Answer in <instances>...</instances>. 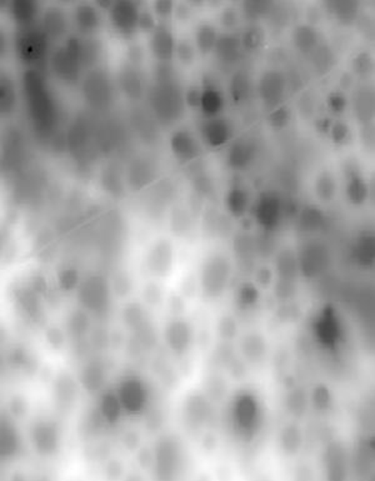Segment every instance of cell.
I'll use <instances>...</instances> for the list:
<instances>
[{
    "label": "cell",
    "instance_id": "cell-9",
    "mask_svg": "<svg viewBox=\"0 0 375 481\" xmlns=\"http://www.w3.org/2000/svg\"><path fill=\"white\" fill-rule=\"evenodd\" d=\"M200 135L204 143L213 149L227 145L233 137V126L222 115L214 118H205L200 126Z\"/></svg>",
    "mask_w": 375,
    "mask_h": 481
},
{
    "label": "cell",
    "instance_id": "cell-7",
    "mask_svg": "<svg viewBox=\"0 0 375 481\" xmlns=\"http://www.w3.org/2000/svg\"><path fill=\"white\" fill-rule=\"evenodd\" d=\"M140 8L134 1H115L108 9L109 20L114 30L125 38L139 32Z\"/></svg>",
    "mask_w": 375,
    "mask_h": 481
},
{
    "label": "cell",
    "instance_id": "cell-28",
    "mask_svg": "<svg viewBox=\"0 0 375 481\" xmlns=\"http://www.w3.org/2000/svg\"><path fill=\"white\" fill-rule=\"evenodd\" d=\"M327 9L343 25H352L358 20L359 4L355 1H330Z\"/></svg>",
    "mask_w": 375,
    "mask_h": 481
},
{
    "label": "cell",
    "instance_id": "cell-31",
    "mask_svg": "<svg viewBox=\"0 0 375 481\" xmlns=\"http://www.w3.org/2000/svg\"><path fill=\"white\" fill-rule=\"evenodd\" d=\"M309 57L312 60V68L318 74L329 73L336 64V54L329 46L325 44H320Z\"/></svg>",
    "mask_w": 375,
    "mask_h": 481
},
{
    "label": "cell",
    "instance_id": "cell-40",
    "mask_svg": "<svg viewBox=\"0 0 375 481\" xmlns=\"http://www.w3.org/2000/svg\"><path fill=\"white\" fill-rule=\"evenodd\" d=\"M329 137L333 143L338 147H341V145H346L350 142L352 130H350L347 123H344V121H333L329 130Z\"/></svg>",
    "mask_w": 375,
    "mask_h": 481
},
{
    "label": "cell",
    "instance_id": "cell-6",
    "mask_svg": "<svg viewBox=\"0 0 375 481\" xmlns=\"http://www.w3.org/2000/svg\"><path fill=\"white\" fill-rule=\"evenodd\" d=\"M256 90L261 102L269 109H274L284 102L288 79L278 69H269L259 76Z\"/></svg>",
    "mask_w": 375,
    "mask_h": 481
},
{
    "label": "cell",
    "instance_id": "cell-33",
    "mask_svg": "<svg viewBox=\"0 0 375 481\" xmlns=\"http://www.w3.org/2000/svg\"><path fill=\"white\" fill-rule=\"evenodd\" d=\"M171 264V248L168 243H159L150 252L149 265L150 268L158 273H166Z\"/></svg>",
    "mask_w": 375,
    "mask_h": 481
},
{
    "label": "cell",
    "instance_id": "cell-27",
    "mask_svg": "<svg viewBox=\"0 0 375 481\" xmlns=\"http://www.w3.org/2000/svg\"><path fill=\"white\" fill-rule=\"evenodd\" d=\"M80 43H81V57H83V63L86 65V72L91 69L99 68L98 65L102 60L103 52H104L102 41L93 35V36H80Z\"/></svg>",
    "mask_w": 375,
    "mask_h": 481
},
{
    "label": "cell",
    "instance_id": "cell-19",
    "mask_svg": "<svg viewBox=\"0 0 375 481\" xmlns=\"http://www.w3.org/2000/svg\"><path fill=\"white\" fill-rule=\"evenodd\" d=\"M293 46L303 55H310L320 46V35L310 24H301L291 34Z\"/></svg>",
    "mask_w": 375,
    "mask_h": 481
},
{
    "label": "cell",
    "instance_id": "cell-21",
    "mask_svg": "<svg viewBox=\"0 0 375 481\" xmlns=\"http://www.w3.org/2000/svg\"><path fill=\"white\" fill-rule=\"evenodd\" d=\"M9 14L19 28H25L37 24L39 18V6L34 1H13L9 4Z\"/></svg>",
    "mask_w": 375,
    "mask_h": 481
},
{
    "label": "cell",
    "instance_id": "cell-34",
    "mask_svg": "<svg viewBox=\"0 0 375 481\" xmlns=\"http://www.w3.org/2000/svg\"><path fill=\"white\" fill-rule=\"evenodd\" d=\"M315 194L322 201H330L336 194V180L330 172H322L314 184Z\"/></svg>",
    "mask_w": 375,
    "mask_h": 481
},
{
    "label": "cell",
    "instance_id": "cell-45",
    "mask_svg": "<svg viewBox=\"0 0 375 481\" xmlns=\"http://www.w3.org/2000/svg\"><path fill=\"white\" fill-rule=\"evenodd\" d=\"M221 23H222L223 27L225 29H233L238 25L239 23V14L234 8L229 6V8H225L223 11L222 14H221Z\"/></svg>",
    "mask_w": 375,
    "mask_h": 481
},
{
    "label": "cell",
    "instance_id": "cell-32",
    "mask_svg": "<svg viewBox=\"0 0 375 481\" xmlns=\"http://www.w3.org/2000/svg\"><path fill=\"white\" fill-rule=\"evenodd\" d=\"M134 128L138 134L145 140H153L157 135L155 123H158L154 118L153 114L149 111L148 114L144 110H136V113L131 118ZM159 124V123H158Z\"/></svg>",
    "mask_w": 375,
    "mask_h": 481
},
{
    "label": "cell",
    "instance_id": "cell-15",
    "mask_svg": "<svg viewBox=\"0 0 375 481\" xmlns=\"http://www.w3.org/2000/svg\"><path fill=\"white\" fill-rule=\"evenodd\" d=\"M158 177L157 166L148 158H137L126 169L125 182L133 190H140L155 182Z\"/></svg>",
    "mask_w": 375,
    "mask_h": 481
},
{
    "label": "cell",
    "instance_id": "cell-26",
    "mask_svg": "<svg viewBox=\"0 0 375 481\" xmlns=\"http://www.w3.org/2000/svg\"><path fill=\"white\" fill-rule=\"evenodd\" d=\"M256 214L263 224L273 225L280 214V201L278 195L272 191L263 193L258 201V210Z\"/></svg>",
    "mask_w": 375,
    "mask_h": 481
},
{
    "label": "cell",
    "instance_id": "cell-2",
    "mask_svg": "<svg viewBox=\"0 0 375 481\" xmlns=\"http://www.w3.org/2000/svg\"><path fill=\"white\" fill-rule=\"evenodd\" d=\"M23 93L27 110L35 132L49 137L57 126L58 105L46 79L38 69H29L23 76Z\"/></svg>",
    "mask_w": 375,
    "mask_h": 481
},
{
    "label": "cell",
    "instance_id": "cell-44",
    "mask_svg": "<svg viewBox=\"0 0 375 481\" xmlns=\"http://www.w3.org/2000/svg\"><path fill=\"white\" fill-rule=\"evenodd\" d=\"M174 8H176V4L171 1H165V0L155 1L154 3V14H155V17L164 20V19H168L171 15H174Z\"/></svg>",
    "mask_w": 375,
    "mask_h": 481
},
{
    "label": "cell",
    "instance_id": "cell-20",
    "mask_svg": "<svg viewBox=\"0 0 375 481\" xmlns=\"http://www.w3.org/2000/svg\"><path fill=\"white\" fill-rule=\"evenodd\" d=\"M253 92H254V86L249 75L243 70L234 73L229 81V95L232 97L233 103L237 105L248 103L253 95Z\"/></svg>",
    "mask_w": 375,
    "mask_h": 481
},
{
    "label": "cell",
    "instance_id": "cell-11",
    "mask_svg": "<svg viewBox=\"0 0 375 481\" xmlns=\"http://www.w3.org/2000/svg\"><path fill=\"white\" fill-rule=\"evenodd\" d=\"M117 84L120 92L133 102L140 100L148 92L142 72L134 64L128 63L121 67L117 78Z\"/></svg>",
    "mask_w": 375,
    "mask_h": 481
},
{
    "label": "cell",
    "instance_id": "cell-14",
    "mask_svg": "<svg viewBox=\"0 0 375 481\" xmlns=\"http://www.w3.org/2000/svg\"><path fill=\"white\" fill-rule=\"evenodd\" d=\"M86 119H79L72 126L68 135L69 149L80 159L88 158L94 147V134Z\"/></svg>",
    "mask_w": 375,
    "mask_h": 481
},
{
    "label": "cell",
    "instance_id": "cell-37",
    "mask_svg": "<svg viewBox=\"0 0 375 481\" xmlns=\"http://www.w3.org/2000/svg\"><path fill=\"white\" fill-rule=\"evenodd\" d=\"M197 55H198V50L192 41H188V39L176 41L174 57L182 65H185V67L192 65L195 62Z\"/></svg>",
    "mask_w": 375,
    "mask_h": 481
},
{
    "label": "cell",
    "instance_id": "cell-24",
    "mask_svg": "<svg viewBox=\"0 0 375 481\" xmlns=\"http://www.w3.org/2000/svg\"><path fill=\"white\" fill-rule=\"evenodd\" d=\"M17 86L9 74H1L0 78V110L4 116H9L17 108Z\"/></svg>",
    "mask_w": 375,
    "mask_h": 481
},
{
    "label": "cell",
    "instance_id": "cell-43",
    "mask_svg": "<svg viewBox=\"0 0 375 481\" xmlns=\"http://www.w3.org/2000/svg\"><path fill=\"white\" fill-rule=\"evenodd\" d=\"M158 20L154 12L147 11V9H142L140 11V15H139V24H138V29L139 32L143 33H149L152 34L155 28L158 27Z\"/></svg>",
    "mask_w": 375,
    "mask_h": 481
},
{
    "label": "cell",
    "instance_id": "cell-3",
    "mask_svg": "<svg viewBox=\"0 0 375 481\" xmlns=\"http://www.w3.org/2000/svg\"><path fill=\"white\" fill-rule=\"evenodd\" d=\"M51 73L67 86L79 84L86 73L81 57L80 36H68L62 46L55 48L49 57Z\"/></svg>",
    "mask_w": 375,
    "mask_h": 481
},
{
    "label": "cell",
    "instance_id": "cell-47",
    "mask_svg": "<svg viewBox=\"0 0 375 481\" xmlns=\"http://www.w3.org/2000/svg\"><path fill=\"white\" fill-rule=\"evenodd\" d=\"M322 220V215L318 209L315 208H307L303 212V223L307 226H317Z\"/></svg>",
    "mask_w": 375,
    "mask_h": 481
},
{
    "label": "cell",
    "instance_id": "cell-25",
    "mask_svg": "<svg viewBox=\"0 0 375 481\" xmlns=\"http://www.w3.org/2000/svg\"><path fill=\"white\" fill-rule=\"evenodd\" d=\"M219 33L214 25L211 24H200L195 30L194 35V46L202 55H208L214 53L216 41L219 39Z\"/></svg>",
    "mask_w": 375,
    "mask_h": 481
},
{
    "label": "cell",
    "instance_id": "cell-8",
    "mask_svg": "<svg viewBox=\"0 0 375 481\" xmlns=\"http://www.w3.org/2000/svg\"><path fill=\"white\" fill-rule=\"evenodd\" d=\"M176 41L168 24L160 22L150 34L149 49L158 64H171L176 53Z\"/></svg>",
    "mask_w": 375,
    "mask_h": 481
},
{
    "label": "cell",
    "instance_id": "cell-42",
    "mask_svg": "<svg viewBox=\"0 0 375 481\" xmlns=\"http://www.w3.org/2000/svg\"><path fill=\"white\" fill-rule=\"evenodd\" d=\"M327 105L333 114H343L348 108L347 97L341 92H331L327 97Z\"/></svg>",
    "mask_w": 375,
    "mask_h": 481
},
{
    "label": "cell",
    "instance_id": "cell-22",
    "mask_svg": "<svg viewBox=\"0 0 375 481\" xmlns=\"http://www.w3.org/2000/svg\"><path fill=\"white\" fill-rule=\"evenodd\" d=\"M355 118L362 123H369L374 115V93L368 86L359 88L353 99Z\"/></svg>",
    "mask_w": 375,
    "mask_h": 481
},
{
    "label": "cell",
    "instance_id": "cell-12",
    "mask_svg": "<svg viewBox=\"0 0 375 481\" xmlns=\"http://www.w3.org/2000/svg\"><path fill=\"white\" fill-rule=\"evenodd\" d=\"M39 25L51 41H63L68 38V15L59 6L46 8L41 13Z\"/></svg>",
    "mask_w": 375,
    "mask_h": 481
},
{
    "label": "cell",
    "instance_id": "cell-39",
    "mask_svg": "<svg viewBox=\"0 0 375 481\" xmlns=\"http://www.w3.org/2000/svg\"><path fill=\"white\" fill-rule=\"evenodd\" d=\"M290 121H291V110L284 104L274 108L268 115V123L275 130H283L289 126Z\"/></svg>",
    "mask_w": 375,
    "mask_h": 481
},
{
    "label": "cell",
    "instance_id": "cell-18",
    "mask_svg": "<svg viewBox=\"0 0 375 481\" xmlns=\"http://www.w3.org/2000/svg\"><path fill=\"white\" fill-rule=\"evenodd\" d=\"M225 107V97L221 88L211 83L205 81L202 86V97H200L199 109L205 118H214L222 115Z\"/></svg>",
    "mask_w": 375,
    "mask_h": 481
},
{
    "label": "cell",
    "instance_id": "cell-17",
    "mask_svg": "<svg viewBox=\"0 0 375 481\" xmlns=\"http://www.w3.org/2000/svg\"><path fill=\"white\" fill-rule=\"evenodd\" d=\"M243 53L244 50L240 41V35L234 34L232 32L219 35L214 54L221 63L234 65L242 59Z\"/></svg>",
    "mask_w": 375,
    "mask_h": 481
},
{
    "label": "cell",
    "instance_id": "cell-30",
    "mask_svg": "<svg viewBox=\"0 0 375 481\" xmlns=\"http://www.w3.org/2000/svg\"><path fill=\"white\" fill-rule=\"evenodd\" d=\"M240 41L244 52L256 53L265 44V32L262 27L251 23L240 35Z\"/></svg>",
    "mask_w": 375,
    "mask_h": 481
},
{
    "label": "cell",
    "instance_id": "cell-1",
    "mask_svg": "<svg viewBox=\"0 0 375 481\" xmlns=\"http://www.w3.org/2000/svg\"><path fill=\"white\" fill-rule=\"evenodd\" d=\"M147 97L149 111L163 126L176 123L187 109L184 90L176 79L171 64H158Z\"/></svg>",
    "mask_w": 375,
    "mask_h": 481
},
{
    "label": "cell",
    "instance_id": "cell-29",
    "mask_svg": "<svg viewBox=\"0 0 375 481\" xmlns=\"http://www.w3.org/2000/svg\"><path fill=\"white\" fill-rule=\"evenodd\" d=\"M346 193L350 203L360 205L365 203L369 196V187L367 184V180L358 172H349Z\"/></svg>",
    "mask_w": 375,
    "mask_h": 481
},
{
    "label": "cell",
    "instance_id": "cell-4",
    "mask_svg": "<svg viewBox=\"0 0 375 481\" xmlns=\"http://www.w3.org/2000/svg\"><path fill=\"white\" fill-rule=\"evenodd\" d=\"M80 86L84 102L91 109L105 111L113 105L117 86L104 69L88 70L80 81Z\"/></svg>",
    "mask_w": 375,
    "mask_h": 481
},
{
    "label": "cell",
    "instance_id": "cell-13",
    "mask_svg": "<svg viewBox=\"0 0 375 481\" xmlns=\"http://www.w3.org/2000/svg\"><path fill=\"white\" fill-rule=\"evenodd\" d=\"M169 148H171V154L174 155L176 161L180 163L194 161L199 158L202 153L198 140L192 133L185 129H179L176 133H173L169 140Z\"/></svg>",
    "mask_w": 375,
    "mask_h": 481
},
{
    "label": "cell",
    "instance_id": "cell-41",
    "mask_svg": "<svg viewBox=\"0 0 375 481\" xmlns=\"http://www.w3.org/2000/svg\"><path fill=\"white\" fill-rule=\"evenodd\" d=\"M353 70L360 75L367 76L373 70V59L370 57L369 53L360 52L353 59Z\"/></svg>",
    "mask_w": 375,
    "mask_h": 481
},
{
    "label": "cell",
    "instance_id": "cell-35",
    "mask_svg": "<svg viewBox=\"0 0 375 481\" xmlns=\"http://www.w3.org/2000/svg\"><path fill=\"white\" fill-rule=\"evenodd\" d=\"M249 203V196L244 188L235 185L227 193V206L235 215H240L245 212Z\"/></svg>",
    "mask_w": 375,
    "mask_h": 481
},
{
    "label": "cell",
    "instance_id": "cell-46",
    "mask_svg": "<svg viewBox=\"0 0 375 481\" xmlns=\"http://www.w3.org/2000/svg\"><path fill=\"white\" fill-rule=\"evenodd\" d=\"M184 97H185V104L189 108L193 109H199L200 97H202V88L199 86H190L188 88L187 90L184 92Z\"/></svg>",
    "mask_w": 375,
    "mask_h": 481
},
{
    "label": "cell",
    "instance_id": "cell-36",
    "mask_svg": "<svg viewBox=\"0 0 375 481\" xmlns=\"http://www.w3.org/2000/svg\"><path fill=\"white\" fill-rule=\"evenodd\" d=\"M102 184L110 194L120 195L124 190V180L120 175L119 169L108 166L102 174Z\"/></svg>",
    "mask_w": 375,
    "mask_h": 481
},
{
    "label": "cell",
    "instance_id": "cell-49",
    "mask_svg": "<svg viewBox=\"0 0 375 481\" xmlns=\"http://www.w3.org/2000/svg\"><path fill=\"white\" fill-rule=\"evenodd\" d=\"M174 15L176 18H179V19H182V20H185L190 15V9L187 6H184V4H179V6H176V8H174Z\"/></svg>",
    "mask_w": 375,
    "mask_h": 481
},
{
    "label": "cell",
    "instance_id": "cell-38",
    "mask_svg": "<svg viewBox=\"0 0 375 481\" xmlns=\"http://www.w3.org/2000/svg\"><path fill=\"white\" fill-rule=\"evenodd\" d=\"M272 9L273 4L268 1H245L243 4V14L251 23L259 20L264 15H268L272 12Z\"/></svg>",
    "mask_w": 375,
    "mask_h": 481
},
{
    "label": "cell",
    "instance_id": "cell-48",
    "mask_svg": "<svg viewBox=\"0 0 375 481\" xmlns=\"http://www.w3.org/2000/svg\"><path fill=\"white\" fill-rule=\"evenodd\" d=\"M333 121L328 119V118H322L317 121V129L319 133L322 134H329L330 128H331Z\"/></svg>",
    "mask_w": 375,
    "mask_h": 481
},
{
    "label": "cell",
    "instance_id": "cell-16",
    "mask_svg": "<svg viewBox=\"0 0 375 481\" xmlns=\"http://www.w3.org/2000/svg\"><path fill=\"white\" fill-rule=\"evenodd\" d=\"M73 22L81 36H93L102 27V13L93 4L81 3L74 8Z\"/></svg>",
    "mask_w": 375,
    "mask_h": 481
},
{
    "label": "cell",
    "instance_id": "cell-23",
    "mask_svg": "<svg viewBox=\"0 0 375 481\" xmlns=\"http://www.w3.org/2000/svg\"><path fill=\"white\" fill-rule=\"evenodd\" d=\"M328 263H329L328 252L324 248L317 244L305 248L301 257L303 269L305 270L308 274H317L320 270L324 269Z\"/></svg>",
    "mask_w": 375,
    "mask_h": 481
},
{
    "label": "cell",
    "instance_id": "cell-10",
    "mask_svg": "<svg viewBox=\"0 0 375 481\" xmlns=\"http://www.w3.org/2000/svg\"><path fill=\"white\" fill-rule=\"evenodd\" d=\"M258 156L256 144L248 137H239L230 144L227 153V164L232 170H246Z\"/></svg>",
    "mask_w": 375,
    "mask_h": 481
},
{
    "label": "cell",
    "instance_id": "cell-5",
    "mask_svg": "<svg viewBox=\"0 0 375 481\" xmlns=\"http://www.w3.org/2000/svg\"><path fill=\"white\" fill-rule=\"evenodd\" d=\"M49 44L51 41L46 36L39 23L19 28L15 38V52L22 63L37 69L41 64L49 60Z\"/></svg>",
    "mask_w": 375,
    "mask_h": 481
}]
</instances>
